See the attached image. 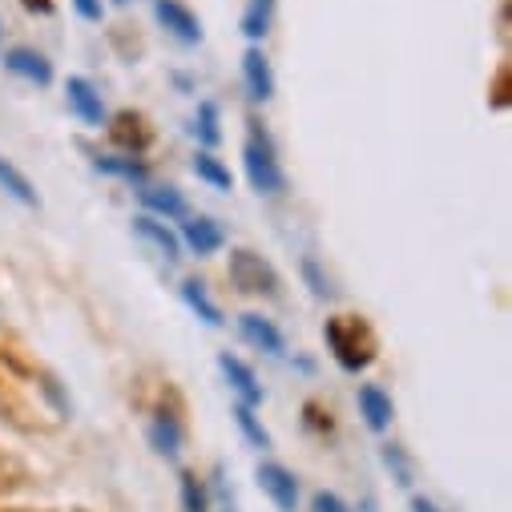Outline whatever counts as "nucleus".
I'll list each match as a JSON object with an SVG mask.
<instances>
[{
	"label": "nucleus",
	"instance_id": "nucleus-5",
	"mask_svg": "<svg viewBox=\"0 0 512 512\" xmlns=\"http://www.w3.org/2000/svg\"><path fill=\"white\" fill-rule=\"evenodd\" d=\"M259 488H263L283 512H295L299 484H295V476H291L287 468H279V464H263V468H259Z\"/></svg>",
	"mask_w": 512,
	"mask_h": 512
},
{
	"label": "nucleus",
	"instance_id": "nucleus-20",
	"mask_svg": "<svg viewBox=\"0 0 512 512\" xmlns=\"http://www.w3.org/2000/svg\"><path fill=\"white\" fill-rule=\"evenodd\" d=\"M271 5H275V0H250V13L242 17V33H246V37H254V41H259V37L267 33V21H271Z\"/></svg>",
	"mask_w": 512,
	"mask_h": 512
},
{
	"label": "nucleus",
	"instance_id": "nucleus-27",
	"mask_svg": "<svg viewBox=\"0 0 512 512\" xmlns=\"http://www.w3.org/2000/svg\"><path fill=\"white\" fill-rule=\"evenodd\" d=\"M21 5H25L29 13H41V17H49V13H53V0H21Z\"/></svg>",
	"mask_w": 512,
	"mask_h": 512
},
{
	"label": "nucleus",
	"instance_id": "nucleus-2",
	"mask_svg": "<svg viewBox=\"0 0 512 512\" xmlns=\"http://www.w3.org/2000/svg\"><path fill=\"white\" fill-rule=\"evenodd\" d=\"M230 283L242 295H275L279 291V275L275 267L254 250H234L230 254Z\"/></svg>",
	"mask_w": 512,
	"mask_h": 512
},
{
	"label": "nucleus",
	"instance_id": "nucleus-11",
	"mask_svg": "<svg viewBox=\"0 0 512 512\" xmlns=\"http://www.w3.org/2000/svg\"><path fill=\"white\" fill-rule=\"evenodd\" d=\"M5 65H9L17 77H29V81H37V85H49V81H53L49 61H45L41 53H33V49H13V53L5 57Z\"/></svg>",
	"mask_w": 512,
	"mask_h": 512
},
{
	"label": "nucleus",
	"instance_id": "nucleus-29",
	"mask_svg": "<svg viewBox=\"0 0 512 512\" xmlns=\"http://www.w3.org/2000/svg\"><path fill=\"white\" fill-rule=\"evenodd\" d=\"M412 512H440V508H436V504H428V500H416V504H412Z\"/></svg>",
	"mask_w": 512,
	"mask_h": 512
},
{
	"label": "nucleus",
	"instance_id": "nucleus-3",
	"mask_svg": "<svg viewBox=\"0 0 512 512\" xmlns=\"http://www.w3.org/2000/svg\"><path fill=\"white\" fill-rule=\"evenodd\" d=\"M242 162H246L250 186L259 190V194H279V190H283V174H279V162H275V154H271L267 142L250 138L246 150H242Z\"/></svg>",
	"mask_w": 512,
	"mask_h": 512
},
{
	"label": "nucleus",
	"instance_id": "nucleus-8",
	"mask_svg": "<svg viewBox=\"0 0 512 512\" xmlns=\"http://www.w3.org/2000/svg\"><path fill=\"white\" fill-rule=\"evenodd\" d=\"M134 230H138V238H146L162 254L166 263H178V238H174V230H166V222H158L154 214H138Z\"/></svg>",
	"mask_w": 512,
	"mask_h": 512
},
{
	"label": "nucleus",
	"instance_id": "nucleus-23",
	"mask_svg": "<svg viewBox=\"0 0 512 512\" xmlns=\"http://www.w3.org/2000/svg\"><path fill=\"white\" fill-rule=\"evenodd\" d=\"M97 170H105V174H121V178H142V166H138V162H113V158H97Z\"/></svg>",
	"mask_w": 512,
	"mask_h": 512
},
{
	"label": "nucleus",
	"instance_id": "nucleus-16",
	"mask_svg": "<svg viewBox=\"0 0 512 512\" xmlns=\"http://www.w3.org/2000/svg\"><path fill=\"white\" fill-rule=\"evenodd\" d=\"M0 186H5L17 202H25V206H37V190L29 186V178L17 170V166H9L5 158H0Z\"/></svg>",
	"mask_w": 512,
	"mask_h": 512
},
{
	"label": "nucleus",
	"instance_id": "nucleus-18",
	"mask_svg": "<svg viewBox=\"0 0 512 512\" xmlns=\"http://www.w3.org/2000/svg\"><path fill=\"white\" fill-rule=\"evenodd\" d=\"M194 174H198L202 182H210L214 190H230V170H226L214 154H198V158H194Z\"/></svg>",
	"mask_w": 512,
	"mask_h": 512
},
{
	"label": "nucleus",
	"instance_id": "nucleus-10",
	"mask_svg": "<svg viewBox=\"0 0 512 512\" xmlns=\"http://www.w3.org/2000/svg\"><path fill=\"white\" fill-rule=\"evenodd\" d=\"M238 327H242L246 343H254L259 351H267V355H279V351H283V335H279L263 315H242Z\"/></svg>",
	"mask_w": 512,
	"mask_h": 512
},
{
	"label": "nucleus",
	"instance_id": "nucleus-24",
	"mask_svg": "<svg viewBox=\"0 0 512 512\" xmlns=\"http://www.w3.org/2000/svg\"><path fill=\"white\" fill-rule=\"evenodd\" d=\"M182 496H186V508H190V512H206V504H202V492H198L194 476H182Z\"/></svg>",
	"mask_w": 512,
	"mask_h": 512
},
{
	"label": "nucleus",
	"instance_id": "nucleus-14",
	"mask_svg": "<svg viewBox=\"0 0 512 512\" xmlns=\"http://www.w3.org/2000/svg\"><path fill=\"white\" fill-rule=\"evenodd\" d=\"M186 242H190V250L194 254H214L218 246H222V230H218V222H210V218H194V222H186Z\"/></svg>",
	"mask_w": 512,
	"mask_h": 512
},
{
	"label": "nucleus",
	"instance_id": "nucleus-15",
	"mask_svg": "<svg viewBox=\"0 0 512 512\" xmlns=\"http://www.w3.org/2000/svg\"><path fill=\"white\" fill-rule=\"evenodd\" d=\"M142 202H146L150 210H158V214H170V218L186 214V202H182V194H178L174 186H146V190H142Z\"/></svg>",
	"mask_w": 512,
	"mask_h": 512
},
{
	"label": "nucleus",
	"instance_id": "nucleus-9",
	"mask_svg": "<svg viewBox=\"0 0 512 512\" xmlns=\"http://www.w3.org/2000/svg\"><path fill=\"white\" fill-rule=\"evenodd\" d=\"M242 73H246V89H250L254 101H267V97L275 93L271 65H267V57H263L259 49H246V57H242Z\"/></svg>",
	"mask_w": 512,
	"mask_h": 512
},
{
	"label": "nucleus",
	"instance_id": "nucleus-28",
	"mask_svg": "<svg viewBox=\"0 0 512 512\" xmlns=\"http://www.w3.org/2000/svg\"><path fill=\"white\" fill-rule=\"evenodd\" d=\"M303 271H307V279L315 283V295H327V287H323V279H319V271H315V263H311V259H307V267H303Z\"/></svg>",
	"mask_w": 512,
	"mask_h": 512
},
{
	"label": "nucleus",
	"instance_id": "nucleus-6",
	"mask_svg": "<svg viewBox=\"0 0 512 512\" xmlns=\"http://www.w3.org/2000/svg\"><path fill=\"white\" fill-rule=\"evenodd\" d=\"M154 13H158V21L174 33V37H182V41H202V25H198V17L186 9V5H178V0H154Z\"/></svg>",
	"mask_w": 512,
	"mask_h": 512
},
{
	"label": "nucleus",
	"instance_id": "nucleus-12",
	"mask_svg": "<svg viewBox=\"0 0 512 512\" xmlns=\"http://www.w3.org/2000/svg\"><path fill=\"white\" fill-rule=\"evenodd\" d=\"M65 93H69V105L89 121V125H101V97L93 93V85L85 81V77H69V85H65Z\"/></svg>",
	"mask_w": 512,
	"mask_h": 512
},
{
	"label": "nucleus",
	"instance_id": "nucleus-21",
	"mask_svg": "<svg viewBox=\"0 0 512 512\" xmlns=\"http://www.w3.org/2000/svg\"><path fill=\"white\" fill-rule=\"evenodd\" d=\"M234 420H238V428L246 432V440H250L254 448H267V444H271V436L259 428V420H254V412H250L246 404H242V408H234Z\"/></svg>",
	"mask_w": 512,
	"mask_h": 512
},
{
	"label": "nucleus",
	"instance_id": "nucleus-19",
	"mask_svg": "<svg viewBox=\"0 0 512 512\" xmlns=\"http://www.w3.org/2000/svg\"><path fill=\"white\" fill-rule=\"evenodd\" d=\"M182 299L198 311V319L202 323H210V327H218L222 323V315H218V307L206 299V291H202V283H182Z\"/></svg>",
	"mask_w": 512,
	"mask_h": 512
},
{
	"label": "nucleus",
	"instance_id": "nucleus-22",
	"mask_svg": "<svg viewBox=\"0 0 512 512\" xmlns=\"http://www.w3.org/2000/svg\"><path fill=\"white\" fill-rule=\"evenodd\" d=\"M198 138L206 142V146H214L222 134H218V109H214V101H202V109H198Z\"/></svg>",
	"mask_w": 512,
	"mask_h": 512
},
{
	"label": "nucleus",
	"instance_id": "nucleus-26",
	"mask_svg": "<svg viewBox=\"0 0 512 512\" xmlns=\"http://www.w3.org/2000/svg\"><path fill=\"white\" fill-rule=\"evenodd\" d=\"M315 512H347V508H343L331 492H319V496H315Z\"/></svg>",
	"mask_w": 512,
	"mask_h": 512
},
{
	"label": "nucleus",
	"instance_id": "nucleus-17",
	"mask_svg": "<svg viewBox=\"0 0 512 512\" xmlns=\"http://www.w3.org/2000/svg\"><path fill=\"white\" fill-rule=\"evenodd\" d=\"M150 436H154V448H158L162 456H174V452H178V444H182V432H178L174 416H166V412H158V416H154Z\"/></svg>",
	"mask_w": 512,
	"mask_h": 512
},
{
	"label": "nucleus",
	"instance_id": "nucleus-7",
	"mask_svg": "<svg viewBox=\"0 0 512 512\" xmlns=\"http://www.w3.org/2000/svg\"><path fill=\"white\" fill-rule=\"evenodd\" d=\"M218 367L226 371V379H230V388L242 396V404L246 408H254V404H263V388H259V379H254V371L242 363V359H234V355H218Z\"/></svg>",
	"mask_w": 512,
	"mask_h": 512
},
{
	"label": "nucleus",
	"instance_id": "nucleus-4",
	"mask_svg": "<svg viewBox=\"0 0 512 512\" xmlns=\"http://www.w3.org/2000/svg\"><path fill=\"white\" fill-rule=\"evenodd\" d=\"M109 138H113V146H121V150H130V154H142L150 142H154V134H150V125L138 117V113H130V109H121L113 121H109Z\"/></svg>",
	"mask_w": 512,
	"mask_h": 512
},
{
	"label": "nucleus",
	"instance_id": "nucleus-1",
	"mask_svg": "<svg viewBox=\"0 0 512 512\" xmlns=\"http://www.w3.org/2000/svg\"><path fill=\"white\" fill-rule=\"evenodd\" d=\"M327 343H331L335 359H339L347 371L367 367L371 355H375V339H371V331H367L359 319H347V315L327 319Z\"/></svg>",
	"mask_w": 512,
	"mask_h": 512
},
{
	"label": "nucleus",
	"instance_id": "nucleus-13",
	"mask_svg": "<svg viewBox=\"0 0 512 512\" xmlns=\"http://www.w3.org/2000/svg\"><path fill=\"white\" fill-rule=\"evenodd\" d=\"M359 408H363V416H367V424L375 432L392 424V400L383 396L379 388H371V383H367V388H359Z\"/></svg>",
	"mask_w": 512,
	"mask_h": 512
},
{
	"label": "nucleus",
	"instance_id": "nucleus-25",
	"mask_svg": "<svg viewBox=\"0 0 512 512\" xmlns=\"http://www.w3.org/2000/svg\"><path fill=\"white\" fill-rule=\"evenodd\" d=\"M85 21H101V0H73Z\"/></svg>",
	"mask_w": 512,
	"mask_h": 512
}]
</instances>
